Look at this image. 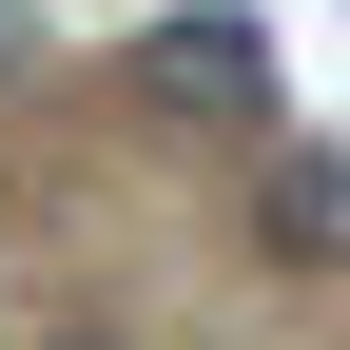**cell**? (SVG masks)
Masks as SVG:
<instances>
[{"label": "cell", "instance_id": "cell-1", "mask_svg": "<svg viewBox=\"0 0 350 350\" xmlns=\"http://www.w3.org/2000/svg\"><path fill=\"white\" fill-rule=\"evenodd\" d=\"M253 253H273V273H350V156L331 137H273L253 156Z\"/></svg>", "mask_w": 350, "mask_h": 350}, {"label": "cell", "instance_id": "cell-2", "mask_svg": "<svg viewBox=\"0 0 350 350\" xmlns=\"http://www.w3.org/2000/svg\"><path fill=\"white\" fill-rule=\"evenodd\" d=\"M137 78H156L175 117H195V98H214V117H253V98H273V39H253V20H156V39H137Z\"/></svg>", "mask_w": 350, "mask_h": 350}, {"label": "cell", "instance_id": "cell-3", "mask_svg": "<svg viewBox=\"0 0 350 350\" xmlns=\"http://www.w3.org/2000/svg\"><path fill=\"white\" fill-rule=\"evenodd\" d=\"M20 350H117V331H78V312H59V331H20Z\"/></svg>", "mask_w": 350, "mask_h": 350}]
</instances>
